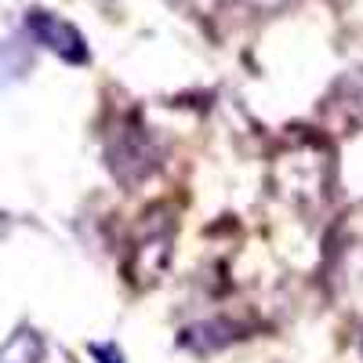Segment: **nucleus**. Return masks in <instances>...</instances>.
<instances>
[{"label":"nucleus","mask_w":363,"mask_h":363,"mask_svg":"<svg viewBox=\"0 0 363 363\" xmlns=\"http://www.w3.org/2000/svg\"><path fill=\"white\" fill-rule=\"evenodd\" d=\"M29 29H33V37H37L40 44H48L51 51H58L62 58H69V62L84 58V40H80V33H77L69 22L55 18V15H48V11H33V15H29Z\"/></svg>","instance_id":"nucleus-1"},{"label":"nucleus","mask_w":363,"mask_h":363,"mask_svg":"<svg viewBox=\"0 0 363 363\" xmlns=\"http://www.w3.org/2000/svg\"><path fill=\"white\" fill-rule=\"evenodd\" d=\"M99 359H102V363H120V356H116L113 349H99Z\"/></svg>","instance_id":"nucleus-2"}]
</instances>
